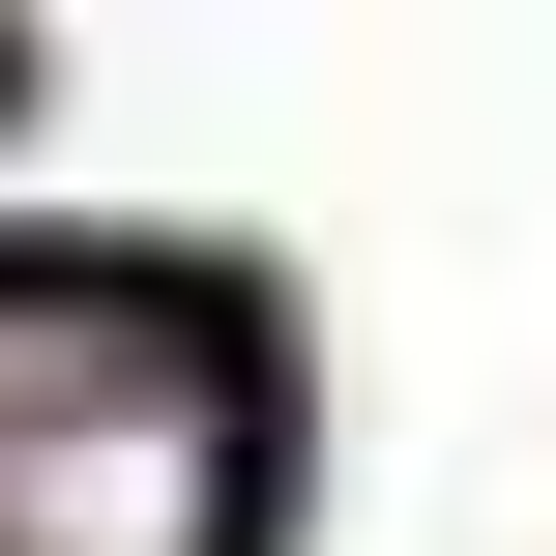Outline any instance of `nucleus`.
Returning <instances> with one entry per match:
<instances>
[{
  "mask_svg": "<svg viewBox=\"0 0 556 556\" xmlns=\"http://www.w3.org/2000/svg\"><path fill=\"white\" fill-rule=\"evenodd\" d=\"M264 498H293L264 323L117 235H0V556H264Z\"/></svg>",
  "mask_w": 556,
  "mask_h": 556,
  "instance_id": "1",
  "label": "nucleus"
}]
</instances>
